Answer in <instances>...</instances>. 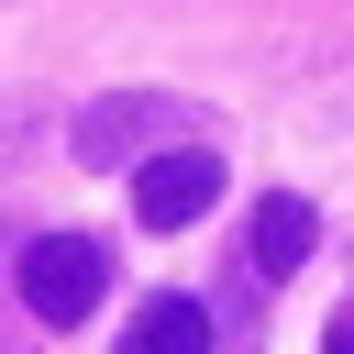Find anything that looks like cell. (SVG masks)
<instances>
[{
  "mask_svg": "<svg viewBox=\"0 0 354 354\" xmlns=\"http://www.w3.org/2000/svg\"><path fill=\"white\" fill-rule=\"evenodd\" d=\"M100 288H111V266H100V243H88V232H44V243H22V310H33L44 332L88 321V310H100Z\"/></svg>",
  "mask_w": 354,
  "mask_h": 354,
  "instance_id": "obj_1",
  "label": "cell"
},
{
  "mask_svg": "<svg viewBox=\"0 0 354 354\" xmlns=\"http://www.w3.org/2000/svg\"><path fill=\"white\" fill-rule=\"evenodd\" d=\"M199 210H221V155L210 144H155L133 166V221L144 232H188Z\"/></svg>",
  "mask_w": 354,
  "mask_h": 354,
  "instance_id": "obj_2",
  "label": "cell"
},
{
  "mask_svg": "<svg viewBox=\"0 0 354 354\" xmlns=\"http://www.w3.org/2000/svg\"><path fill=\"white\" fill-rule=\"evenodd\" d=\"M122 354H210V310L166 288V299H144V310H133V332H122Z\"/></svg>",
  "mask_w": 354,
  "mask_h": 354,
  "instance_id": "obj_5",
  "label": "cell"
},
{
  "mask_svg": "<svg viewBox=\"0 0 354 354\" xmlns=\"http://www.w3.org/2000/svg\"><path fill=\"white\" fill-rule=\"evenodd\" d=\"M310 243H321L310 199H299V188H266V199H254V221H243V254H254V277H299V266H310Z\"/></svg>",
  "mask_w": 354,
  "mask_h": 354,
  "instance_id": "obj_3",
  "label": "cell"
},
{
  "mask_svg": "<svg viewBox=\"0 0 354 354\" xmlns=\"http://www.w3.org/2000/svg\"><path fill=\"white\" fill-rule=\"evenodd\" d=\"M166 122H177L166 100H100V111H77V155H88V166H122V155L144 166V144H155Z\"/></svg>",
  "mask_w": 354,
  "mask_h": 354,
  "instance_id": "obj_4",
  "label": "cell"
},
{
  "mask_svg": "<svg viewBox=\"0 0 354 354\" xmlns=\"http://www.w3.org/2000/svg\"><path fill=\"white\" fill-rule=\"evenodd\" d=\"M321 354H354V310H343V321H332V343H321Z\"/></svg>",
  "mask_w": 354,
  "mask_h": 354,
  "instance_id": "obj_6",
  "label": "cell"
}]
</instances>
